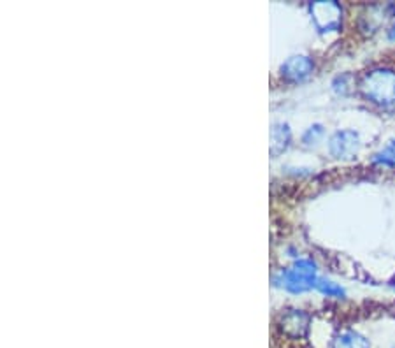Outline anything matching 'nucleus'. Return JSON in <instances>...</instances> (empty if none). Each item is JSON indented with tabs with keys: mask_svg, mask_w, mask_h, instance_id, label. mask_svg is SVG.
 <instances>
[{
	"mask_svg": "<svg viewBox=\"0 0 395 348\" xmlns=\"http://www.w3.org/2000/svg\"><path fill=\"white\" fill-rule=\"evenodd\" d=\"M360 92L364 97L380 106L395 104V71L373 69L360 79Z\"/></svg>",
	"mask_w": 395,
	"mask_h": 348,
	"instance_id": "1",
	"label": "nucleus"
},
{
	"mask_svg": "<svg viewBox=\"0 0 395 348\" xmlns=\"http://www.w3.org/2000/svg\"><path fill=\"white\" fill-rule=\"evenodd\" d=\"M317 266L310 258H301L290 270L281 271L274 276V283L278 287L287 288L288 292L301 294L306 292L310 288H317Z\"/></svg>",
	"mask_w": 395,
	"mask_h": 348,
	"instance_id": "2",
	"label": "nucleus"
},
{
	"mask_svg": "<svg viewBox=\"0 0 395 348\" xmlns=\"http://www.w3.org/2000/svg\"><path fill=\"white\" fill-rule=\"evenodd\" d=\"M311 18L318 31L327 34V32H336L343 22V9L337 2H313L310 6Z\"/></svg>",
	"mask_w": 395,
	"mask_h": 348,
	"instance_id": "3",
	"label": "nucleus"
},
{
	"mask_svg": "<svg viewBox=\"0 0 395 348\" xmlns=\"http://www.w3.org/2000/svg\"><path fill=\"white\" fill-rule=\"evenodd\" d=\"M360 148V139L353 131H339L328 141V151L336 158H350Z\"/></svg>",
	"mask_w": 395,
	"mask_h": 348,
	"instance_id": "4",
	"label": "nucleus"
},
{
	"mask_svg": "<svg viewBox=\"0 0 395 348\" xmlns=\"http://www.w3.org/2000/svg\"><path fill=\"white\" fill-rule=\"evenodd\" d=\"M313 69L314 64L310 56L297 55V56H290V58L281 65V74H283V78L288 79V81L299 83L304 81V79L313 72Z\"/></svg>",
	"mask_w": 395,
	"mask_h": 348,
	"instance_id": "5",
	"label": "nucleus"
},
{
	"mask_svg": "<svg viewBox=\"0 0 395 348\" xmlns=\"http://www.w3.org/2000/svg\"><path fill=\"white\" fill-rule=\"evenodd\" d=\"M290 129L288 125L285 124H278L274 125L271 134V154L272 155H280L281 151H285L290 144Z\"/></svg>",
	"mask_w": 395,
	"mask_h": 348,
	"instance_id": "6",
	"label": "nucleus"
},
{
	"mask_svg": "<svg viewBox=\"0 0 395 348\" xmlns=\"http://www.w3.org/2000/svg\"><path fill=\"white\" fill-rule=\"evenodd\" d=\"M283 329L292 336H302L308 329V317L302 311L294 310L283 320Z\"/></svg>",
	"mask_w": 395,
	"mask_h": 348,
	"instance_id": "7",
	"label": "nucleus"
},
{
	"mask_svg": "<svg viewBox=\"0 0 395 348\" xmlns=\"http://www.w3.org/2000/svg\"><path fill=\"white\" fill-rule=\"evenodd\" d=\"M332 348H369V343H367L366 338L360 336L355 331H344L334 338Z\"/></svg>",
	"mask_w": 395,
	"mask_h": 348,
	"instance_id": "8",
	"label": "nucleus"
},
{
	"mask_svg": "<svg viewBox=\"0 0 395 348\" xmlns=\"http://www.w3.org/2000/svg\"><path fill=\"white\" fill-rule=\"evenodd\" d=\"M317 288L327 297H343L344 296V288L330 280H318Z\"/></svg>",
	"mask_w": 395,
	"mask_h": 348,
	"instance_id": "9",
	"label": "nucleus"
},
{
	"mask_svg": "<svg viewBox=\"0 0 395 348\" xmlns=\"http://www.w3.org/2000/svg\"><path fill=\"white\" fill-rule=\"evenodd\" d=\"M374 160H376L378 164L395 165V141H392L390 144H388V147L385 148L383 151H380V154L376 155V158H374Z\"/></svg>",
	"mask_w": 395,
	"mask_h": 348,
	"instance_id": "10",
	"label": "nucleus"
},
{
	"mask_svg": "<svg viewBox=\"0 0 395 348\" xmlns=\"http://www.w3.org/2000/svg\"><path fill=\"white\" fill-rule=\"evenodd\" d=\"M323 135V129H321V125H313V127L308 129V132L304 134V142L306 144H317L318 138H321Z\"/></svg>",
	"mask_w": 395,
	"mask_h": 348,
	"instance_id": "11",
	"label": "nucleus"
},
{
	"mask_svg": "<svg viewBox=\"0 0 395 348\" xmlns=\"http://www.w3.org/2000/svg\"><path fill=\"white\" fill-rule=\"evenodd\" d=\"M388 39H390V41H395V23L390 31H388Z\"/></svg>",
	"mask_w": 395,
	"mask_h": 348,
	"instance_id": "12",
	"label": "nucleus"
},
{
	"mask_svg": "<svg viewBox=\"0 0 395 348\" xmlns=\"http://www.w3.org/2000/svg\"><path fill=\"white\" fill-rule=\"evenodd\" d=\"M394 348H395V347H394Z\"/></svg>",
	"mask_w": 395,
	"mask_h": 348,
	"instance_id": "13",
	"label": "nucleus"
}]
</instances>
